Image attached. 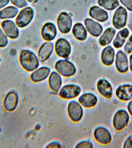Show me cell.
<instances>
[{"label":"cell","mask_w":132,"mask_h":148,"mask_svg":"<svg viewBox=\"0 0 132 148\" xmlns=\"http://www.w3.org/2000/svg\"><path fill=\"white\" fill-rule=\"evenodd\" d=\"M39 60L33 51L27 49L21 51L19 61L22 68L28 71H32L39 66Z\"/></svg>","instance_id":"1"},{"label":"cell","mask_w":132,"mask_h":148,"mask_svg":"<svg viewBox=\"0 0 132 148\" xmlns=\"http://www.w3.org/2000/svg\"><path fill=\"white\" fill-rule=\"evenodd\" d=\"M34 16V12L32 8L26 6L19 10L15 21L19 28H23L31 23Z\"/></svg>","instance_id":"2"},{"label":"cell","mask_w":132,"mask_h":148,"mask_svg":"<svg viewBox=\"0 0 132 148\" xmlns=\"http://www.w3.org/2000/svg\"><path fill=\"white\" fill-rule=\"evenodd\" d=\"M130 116L127 111L124 109H122L117 111L112 120V125L114 129L118 132L124 129L129 123Z\"/></svg>","instance_id":"3"},{"label":"cell","mask_w":132,"mask_h":148,"mask_svg":"<svg viewBox=\"0 0 132 148\" xmlns=\"http://www.w3.org/2000/svg\"><path fill=\"white\" fill-rule=\"evenodd\" d=\"M56 70L66 77H70L76 73V69L74 64L66 60H59L55 65Z\"/></svg>","instance_id":"4"},{"label":"cell","mask_w":132,"mask_h":148,"mask_svg":"<svg viewBox=\"0 0 132 148\" xmlns=\"http://www.w3.org/2000/svg\"><path fill=\"white\" fill-rule=\"evenodd\" d=\"M1 27L9 39H16L20 36L19 28L12 19L2 21Z\"/></svg>","instance_id":"5"},{"label":"cell","mask_w":132,"mask_h":148,"mask_svg":"<svg viewBox=\"0 0 132 148\" xmlns=\"http://www.w3.org/2000/svg\"><path fill=\"white\" fill-rule=\"evenodd\" d=\"M73 22L71 16L67 12L60 13L57 19L58 29L63 34L69 33L72 26Z\"/></svg>","instance_id":"6"},{"label":"cell","mask_w":132,"mask_h":148,"mask_svg":"<svg viewBox=\"0 0 132 148\" xmlns=\"http://www.w3.org/2000/svg\"><path fill=\"white\" fill-rule=\"evenodd\" d=\"M54 50L58 56L66 58L69 56L71 53V46L67 39L60 38L55 43Z\"/></svg>","instance_id":"7"},{"label":"cell","mask_w":132,"mask_h":148,"mask_svg":"<svg viewBox=\"0 0 132 148\" xmlns=\"http://www.w3.org/2000/svg\"><path fill=\"white\" fill-rule=\"evenodd\" d=\"M127 12L126 9L120 6L113 14L112 23L116 28L119 29L124 27L127 23Z\"/></svg>","instance_id":"8"},{"label":"cell","mask_w":132,"mask_h":148,"mask_svg":"<svg viewBox=\"0 0 132 148\" xmlns=\"http://www.w3.org/2000/svg\"><path fill=\"white\" fill-rule=\"evenodd\" d=\"M94 134L95 139L101 144L107 145L112 142V134L109 130L105 127H97L95 130Z\"/></svg>","instance_id":"9"},{"label":"cell","mask_w":132,"mask_h":148,"mask_svg":"<svg viewBox=\"0 0 132 148\" xmlns=\"http://www.w3.org/2000/svg\"><path fill=\"white\" fill-rule=\"evenodd\" d=\"M68 113L71 120L74 122H77L82 119L83 111L82 106L78 102L72 101L68 104Z\"/></svg>","instance_id":"10"},{"label":"cell","mask_w":132,"mask_h":148,"mask_svg":"<svg viewBox=\"0 0 132 148\" xmlns=\"http://www.w3.org/2000/svg\"><path fill=\"white\" fill-rule=\"evenodd\" d=\"M81 91V88L78 86L74 84H67L61 88L59 95L63 99H72L77 97Z\"/></svg>","instance_id":"11"},{"label":"cell","mask_w":132,"mask_h":148,"mask_svg":"<svg viewBox=\"0 0 132 148\" xmlns=\"http://www.w3.org/2000/svg\"><path fill=\"white\" fill-rule=\"evenodd\" d=\"M116 95L119 100L127 102L132 99V84H125L119 86L116 90Z\"/></svg>","instance_id":"12"},{"label":"cell","mask_w":132,"mask_h":148,"mask_svg":"<svg viewBox=\"0 0 132 148\" xmlns=\"http://www.w3.org/2000/svg\"><path fill=\"white\" fill-rule=\"evenodd\" d=\"M115 65L118 72L121 73L127 72L129 69V62L127 55L122 51H119L116 56Z\"/></svg>","instance_id":"13"},{"label":"cell","mask_w":132,"mask_h":148,"mask_svg":"<svg viewBox=\"0 0 132 148\" xmlns=\"http://www.w3.org/2000/svg\"><path fill=\"white\" fill-rule=\"evenodd\" d=\"M57 34L56 26L53 23L48 22L42 27L41 36L44 40L50 42L55 39Z\"/></svg>","instance_id":"14"},{"label":"cell","mask_w":132,"mask_h":148,"mask_svg":"<svg viewBox=\"0 0 132 148\" xmlns=\"http://www.w3.org/2000/svg\"><path fill=\"white\" fill-rule=\"evenodd\" d=\"M97 90L102 96L107 99L112 98L113 96V89L112 84L107 80L101 79L97 82Z\"/></svg>","instance_id":"15"},{"label":"cell","mask_w":132,"mask_h":148,"mask_svg":"<svg viewBox=\"0 0 132 148\" xmlns=\"http://www.w3.org/2000/svg\"><path fill=\"white\" fill-rule=\"evenodd\" d=\"M84 24L87 31L94 37L99 36L103 32V28L102 25L91 18H86Z\"/></svg>","instance_id":"16"},{"label":"cell","mask_w":132,"mask_h":148,"mask_svg":"<svg viewBox=\"0 0 132 148\" xmlns=\"http://www.w3.org/2000/svg\"><path fill=\"white\" fill-rule=\"evenodd\" d=\"M54 50L53 43L46 42L41 46L38 51V58L39 61L44 62L48 60L52 55Z\"/></svg>","instance_id":"17"},{"label":"cell","mask_w":132,"mask_h":148,"mask_svg":"<svg viewBox=\"0 0 132 148\" xmlns=\"http://www.w3.org/2000/svg\"><path fill=\"white\" fill-rule=\"evenodd\" d=\"M89 14L91 18L101 23L106 21L109 17L107 12L97 6L90 8Z\"/></svg>","instance_id":"18"},{"label":"cell","mask_w":132,"mask_h":148,"mask_svg":"<svg viewBox=\"0 0 132 148\" xmlns=\"http://www.w3.org/2000/svg\"><path fill=\"white\" fill-rule=\"evenodd\" d=\"M114 49L111 46L105 47L102 51L101 59L102 63L107 66L112 65L115 60Z\"/></svg>","instance_id":"19"},{"label":"cell","mask_w":132,"mask_h":148,"mask_svg":"<svg viewBox=\"0 0 132 148\" xmlns=\"http://www.w3.org/2000/svg\"><path fill=\"white\" fill-rule=\"evenodd\" d=\"M78 101L84 107L90 108L97 105L98 99L96 95L90 92H87L83 94L80 96Z\"/></svg>","instance_id":"20"},{"label":"cell","mask_w":132,"mask_h":148,"mask_svg":"<svg viewBox=\"0 0 132 148\" xmlns=\"http://www.w3.org/2000/svg\"><path fill=\"white\" fill-rule=\"evenodd\" d=\"M50 72V69L48 67H40L32 73L30 78L32 82L36 83L41 82L48 77Z\"/></svg>","instance_id":"21"},{"label":"cell","mask_w":132,"mask_h":148,"mask_svg":"<svg viewBox=\"0 0 132 148\" xmlns=\"http://www.w3.org/2000/svg\"><path fill=\"white\" fill-rule=\"evenodd\" d=\"M19 11V9L16 7L9 5L0 10V20L3 21L15 18Z\"/></svg>","instance_id":"22"},{"label":"cell","mask_w":132,"mask_h":148,"mask_svg":"<svg viewBox=\"0 0 132 148\" xmlns=\"http://www.w3.org/2000/svg\"><path fill=\"white\" fill-rule=\"evenodd\" d=\"M18 95L14 91L9 92L6 96L4 101V106L8 111L14 110L18 104Z\"/></svg>","instance_id":"23"},{"label":"cell","mask_w":132,"mask_h":148,"mask_svg":"<svg viewBox=\"0 0 132 148\" xmlns=\"http://www.w3.org/2000/svg\"><path fill=\"white\" fill-rule=\"evenodd\" d=\"M48 83L50 88L52 91L58 92L62 84L61 76L57 72H52L49 77Z\"/></svg>","instance_id":"24"},{"label":"cell","mask_w":132,"mask_h":148,"mask_svg":"<svg viewBox=\"0 0 132 148\" xmlns=\"http://www.w3.org/2000/svg\"><path fill=\"white\" fill-rule=\"evenodd\" d=\"M72 33L74 37L80 41H84L87 37V31L84 25L81 23H76L72 28Z\"/></svg>","instance_id":"25"},{"label":"cell","mask_w":132,"mask_h":148,"mask_svg":"<svg viewBox=\"0 0 132 148\" xmlns=\"http://www.w3.org/2000/svg\"><path fill=\"white\" fill-rule=\"evenodd\" d=\"M116 33L115 29L109 27L106 29L99 39V43L101 46H107L111 42Z\"/></svg>","instance_id":"26"},{"label":"cell","mask_w":132,"mask_h":148,"mask_svg":"<svg viewBox=\"0 0 132 148\" xmlns=\"http://www.w3.org/2000/svg\"><path fill=\"white\" fill-rule=\"evenodd\" d=\"M129 34V31L126 28L118 32L113 40V46L116 48H119L122 47Z\"/></svg>","instance_id":"27"},{"label":"cell","mask_w":132,"mask_h":148,"mask_svg":"<svg viewBox=\"0 0 132 148\" xmlns=\"http://www.w3.org/2000/svg\"><path fill=\"white\" fill-rule=\"evenodd\" d=\"M98 4L108 10L115 9L119 6L118 0H98Z\"/></svg>","instance_id":"28"},{"label":"cell","mask_w":132,"mask_h":148,"mask_svg":"<svg viewBox=\"0 0 132 148\" xmlns=\"http://www.w3.org/2000/svg\"><path fill=\"white\" fill-rule=\"evenodd\" d=\"M9 39L2 28L0 26V48H3L6 47L9 44Z\"/></svg>","instance_id":"29"},{"label":"cell","mask_w":132,"mask_h":148,"mask_svg":"<svg viewBox=\"0 0 132 148\" xmlns=\"http://www.w3.org/2000/svg\"><path fill=\"white\" fill-rule=\"evenodd\" d=\"M10 3L19 9H22L28 5L26 0H10Z\"/></svg>","instance_id":"30"},{"label":"cell","mask_w":132,"mask_h":148,"mask_svg":"<svg viewBox=\"0 0 132 148\" xmlns=\"http://www.w3.org/2000/svg\"><path fill=\"white\" fill-rule=\"evenodd\" d=\"M124 50L126 53L130 54L132 52V35L130 36L124 47Z\"/></svg>","instance_id":"31"},{"label":"cell","mask_w":132,"mask_h":148,"mask_svg":"<svg viewBox=\"0 0 132 148\" xmlns=\"http://www.w3.org/2000/svg\"><path fill=\"white\" fill-rule=\"evenodd\" d=\"M93 144L89 141H83L78 143L75 148H93Z\"/></svg>","instance_id":"32"},{"label":"cell","mask_w":132,"mask_h":148,"mask_svg":"<svg viewBox=\"0 0 132 148\" xmlns=\"http://www.w3.org/2000/svg\"><path fill=\"white\" fill-rule=\"evenodd\" d=\"M123 148H132V135H130L125 140L123 145Z\"/></svg>","instance_id":"33"},{"label":"cell","mask_w":132,"mask_h":148,"mask_svg":"<svg viewBox=\"0 0 132 148\" xmlns=\"http://www.w3.org/2000/svg\"><path fill=\"white\" fill-rule=\"evenodd\" d=\"M122 4L129 10L132 11V0H120Z\"/></svg>","instance_id":"34"},{"label":"cell","mask_w":132,"mask_h":148,"mask_svg":"<svg viewBox=\"0 0 132 148\" xmlns=\"http://www.w3.org/2000/svg\"><path fill=\"white\" fill-rule=\"evenodd\" d=\"M61 144L58 142H53L47 145L46 148H61Z\"/></svg>","instance_id":"35"},{"label":"cell","mask_w":132,"mask_h":148,"mask_svg":"<svg viewBox=\"0 0 132 148\" xmlns=\"http://www.w3.org/2000/svg\"><path fill=\"white\" fill-rule=\"evenodd\" d=\"M10 3V0H0V10L9 5Z\"/></svg>","instance_id":"36"},{"label":"cell","mask_w":132,"mask_h":148,"mask_svg":"<svg viewBox=\"0 0 132 148\" xmlns=\"http://www.w3.org/2000/svg\"><path fill=\"white\" fill-rule=\"evenodd\" d=\"M127 110L130 115L132 116V99L129 101L127 105Z\"/></svg>","instance_id":"37"},{"label":"cell","mask_w":132,"mask_h":148,"mask_svg":"<svg viewBox=\"0 0 132 148\" xmlns=\"http://www.w3.org/2000/svg\"><path fill=\"white\" fill-rule=\"evenodd\" d=\"M129 66L130 69L132 72V54H131L129 57Z\"/></svg>","instance_id":"38"},{"label":"cell","mask_w":132,"mask_h":148,"mask_svg":"<svg viewBox=\"0 0 132 148\" xmlns=\"http://www.w3.org/2000/svg\"><path fill=\"white\" fill-rule=\"evenodd\" d=\"M26 1H27L28 2H29V3H31V2H34L35 0H26Z\"/></svg>","instance_id":"39"},{"label":"cell","mask_w":132,"mask_h":148,"mask_svg":"<svg viewBox=\"0 0 132 148\" xmlns=\"http://www.w3.org/2000/svg\"><path fill=\"white\" fill-rule=\"evenodd\" d=\"M1 61H2V59H1V56H0V63H1Z\"/></svg>","instance_id":"40"}]
</instances>
